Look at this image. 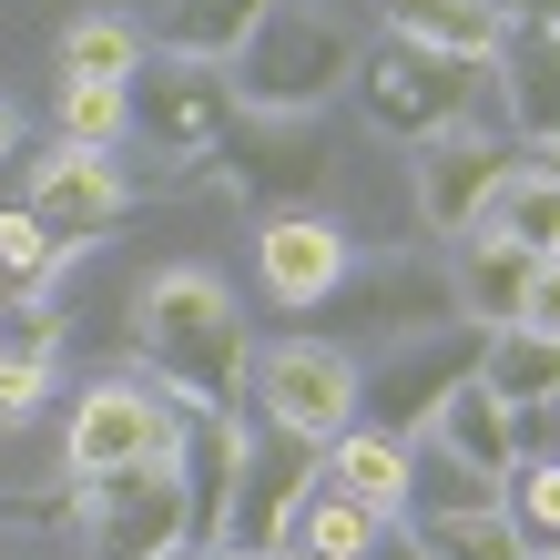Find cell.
<instances>
[{"label":"cell","mask_w":560,"mask_h":560,"mask_svg":"<svg viewBox=\"0 0 560 560\" xmlns=\"http://www.w3.org/2000/svg\"><path fill=\"white\" fill-rule=\"evenodd\" d=\"M133 347L153 387H174L184 408H245V377H255V326L235 306V285L205 276V266H163L133 285Z\"/></svg>","instance_id":"cell-1"},{"label":"cell","mask_w":560,"mask_h":560,"mask_svg":"<svg viewBox=\"0 0 560 560\" xmlns=\"http://www.w3.org/2000/svg\"><path fill=\"white\" fill-rule=\"evenodd\" d=\"M357 103L387 143H439V133H510L500 122V82L489 61H458V51H418V42H387V51H357Z\"/></svg>","instance_id":"cell-2"},{"label":"cell","mask_w":560,"mask_h":560,"mask_svg":"<svg viewBox=\"0 0 560 560\" xmlns=\"http://www.w3.org/2000/svg\"><path fill=\"white\" fill-rule=\"evenodd\" d=\"M224 82H235L245 113L306 122V113H326L357 82V31L337 11H316V0H276V11L255 21V42L224 61Z\"/></svg>","instance_id":"cell-3"},{"label":"cell","mask_w":560,"mask_h":560,"mask_svg":"<svg viewBox=\"0 0 560 560\" xmlns=\"http://www.w3.org/2000/svg\"><path fill=\"white\" fill-rule=\"evenodd\" d=\"M428 326H458V276L439 255H357L337 276V295L316 306V337L326 347H368V337H428Z\"/></svg>","instance_id":"cell-4"},{"label":"cell","mask_w":560,"mask_h":560,"mask_svg":"<svg viewBox=\"0 0 560 560\" xmlns=\"http://www.w3.org/2000/svg\"><path fill=\"white\" fill-rule=\"evenodd\" d=\"M479 357H489V326H469V316H458V326H428V337H398L377 368H357V418L418 448L428 418L479 377Z\"/></svg>","instance_id":"cell-5"},{"label":"cell","mask_w":560,"mask_h":560,"mask_svg":"<svg viewBox=\"0 0 560 560\" xmlns=\"http://www.w3.org/2000/svg\"><path fill=\"white\" fill-rule=\"evenodd\" d=\"M184 439V398L153 377H103L82 387L72 428H61V448H72V479H103V469H163Z\"/></svg>","instance_id":"cell-6"},{"label":"cell","mask_w":560,"mask_h":560,"mask_svg":"<svg viewBox=\"0 0 560 560\" xmlns=\"http://www.w3.org/2000/svg\"><path fill=\"white\" fill-rule=\"evenodd\" d=\"M326 479V448L295 439L276 418H245V469H235V510H224V540L245 560H276L295 540V510H306V489Z\"/></svg>","instance_id":"cell-7"},{"label":"cell","mask_w":560,"mask_h":560,"mask_svg":"<svg viewBox=\"0 0 560 560\" xmlns=\"http://www.w3.org/2000/svg\"><path fill=\"white\" fill-rule=\"evenodd\" d=\"M357 368H368V357H347L326 337H285V347H255L245 398H255V418H276V428H295V439L326 448V439L357 428Z\"/></svg>","instance_id":"cell-8"},{"label":"cell","mask_w":560,"mask_h":560,"mask_svg":"<svg viewBox=\"0 0 560 560\" xmlns=\"http://www.w3.org/2000/svg\"><path fill=\"white\" fill-rule=\"evenodd\" d=\"M122 103H133V133H153L174 163H214V143L235 133V82H224V61H174V51H143V72L122 82Z\"/></svg>","instance_id":"cell-9"},{"label":"cell","mask_w":560,"mask_h":560,"mask_svg":"<svg viewBox=\"0 0 560 560\" xmlns=\"http://www.w3.org/2000/svg\"><path fill=\"white\" fill-rule=\"evenodd\" d=\"M122 205H133V184H122V163L113 153H82V143H51L42 163H31V194H21V214L42 224V235L61 255H82V245H103Z\"/></svg>","instance_id":"cell-10"},{"label":"cell","mask_w":560,"mask_h":560,"mask_svg":"<svg viewBox=\"0 0 560 560\" xmlns=\"http://www.w3.org/2000/svg\"><path fill=\"white\" fill-rule=\"evenodd\" d=\"M82 489V530L103 560H163L184 540V489H174V458L163 469H103V479H72Z\"/></svg>","instance_id":"cell-11"},{"label":"cell","mask_w":560,"mask_h":560,"mask_svg":"<svg viewBox=\"0 0 560 560\" xmlns=\"http://www.w3.org/2000/svg\"><path fill=\"white\" fill-rule=\"evenodd\" d=\"M520 174V143L510 133H439V143H418V214H428V235H479V214H489V194H500Z\"/></svg>","instance_id":"cell-12"},{"label":"cell","mask_w":560,"mask_h":560,"mask_svg":"<svg viewBox=\"0 0 560 560\" xmlns=\"http://www.w3.org/2000/svg\"><path fill=\"white\" fill-rule=\"evenodd\" d=\"M347 266H357L347 224L316 214V205H276L266 235H255V276H266V295H276V306H295V316H316L326 295H337Z\"/></svg>","instance_id":"cell-13"},{"label":"cell","mask_w":560,"mask_h":560,"mask_svg":"<svg viewBox=\"0 0 560 560\" xmlns=\"http://www.w3.org/2000/svg\"><path fill=\"white\" fill-rule=\"evenodd\" d=\"M489 82H500V122L510 143H560V31H520L489 51Z\"/></svg>","instance_id":"cell-14"},{"label":"cell","mask_w":560,"mask_h":560,"mask_svg":"<svg viewBox=\"0 0 560 560\" xmlns=\"http://www.w3.org/2000/svg\"><path fill=\"white\" fill-rule=\"evenodd\" d=\"M214 174H235L245 194H276V205H306L326 163L295 143V122H276V113H235V133L214 143Z\"/></svg>","instance_id":"cell-15"},{"label":"cell","mask_w":560,"mask_h":560,"mask_svg":"<svg viewBox=\"0 0 560 560\" xmlns=\"http://www.w3.org/2000/svg\"><path fill=\"white\" fill-rule=\"evenodd\" d=\"M448 276H458V316H469V326H520V306H530V276H540V255H520L510 235H458Z\"/></svg>","instance_id":"cell-16"},{"label":"cell","mask_w":560,"mask_h":560,"mask_svg":"<svg viewBox=\"0 0 560 560\" xmlns=\"http://www.w3.org/2000/svg\"><path fill=\"white\" fill-rule=\"evenodd\" d=\"M428 448H448L458 469H479V479H510V469H520V408L489 398V387L469 377L439 418H428Z\"/></svg>","instance_id":"cell-17"},{"label":"cell","mask_w":560,"mask_h":560,"mask_svg":"<svg viewBox=\"0 0 560 560\" xmlns=\"http://www.w3.org/2000/svg\"><path fill=\"white\" fill-rule=\"evenodd\" d=\"M387 21V42H418V51H458V61H489L510 42L500 0H368Z\"/></svg>","instance_id":"cell-18"},{"label":"cell","mask_w":560,"mask_h":560,"mask_svg":"<svg viewBox=\"0 0 560 560\" xmlns=\"http://www.w3.org/2000/svg\"><path fill=\"white\" fill-rule=\"evenodd\" d=\"M408 439H387V428H368L357 418L347 439H326V479L347 489V500H368V510H387V520H408Z\"/></svg>","instance_id":"cell-19"},{"label":"cell","mask_w":560,"mask_h":560,"mask_svg":"<svg viewBox=\"0 0 560 560\" xmlns=\"http://www.w3.org/2000/svg\"><path fill=\"white\" fill-rule=\"evenodd\" d=\"M276 0H163V21H153V42L174 51V61H235L255 42V21H266Z\"/></svg>","instance_id":"cell-20"},{"label":"cell","mask_w":560,"mask_h":560,"mask_svg":"<svg viewBox=\"0 0 560 560\" xmlns=\"http://www.w3.org/2000/svg\"><path fill=\"white\" fill-rule=\"evenodd\" d=\"M387 530H398L387 510L347 500L337 479H316V489H306V510H295V540H285V550H306V560H368Z\"/></svg>","instance_id":"cell-21"},{"label":"cell","mask_w":560,"mask_h":560,"mask_svg":"<svg viewBox=\"0 0 560 560\" xmlns=\"http://www.w3.org/2000/svg\"><path fill=\"white\" fill-rule=\"evenodd\" d=\"M479 387H489V398H510V408L560 398V337H540V326H489Z\"/></svg>","instance_id":"cell-22"},{"label":"cell","mask_w":560,"mask_h":560,"mask_svg":"<svg viewBox=\"0 0 560 560\" xmlns=\"http://www.w3.org/2000/svg\"><path fill=\"white\" fill-rule=\"evenodd\" d=\"M479 235H510L520 255H540V266H550V255H560V184L540 174V163H520V174H510L500 194H489Z\"/></svg>","instance_id":"cell-23"},{"label":"cell","mask_w":560,"mask_h":560,"mask_svg":"<svg viewBox=\"0 0 560 560\" xmlns=\"http://www.w3.org/2000/svg\"><path fill=\"white\" fill-rule=\"evenodd\" d=\"M398 530L428 560H520V530L500 510H418V520H398Z\"/></svg>","instance_id":"cell-24"},{"label":"cell","mask_w":560,"mask_h":560,"mask_svg":"<svg viewBox=\"0 0 560 560\" xmlns=\"http://www.w3.org/2000/svg\"><path fill=\"white\" fill-rule=\"evenodd\" d=\"M143 31L133 21H113V11H92V21H72L61 31V82H133L143 72Z\"/></svg>","instance_id":"cell-25"},{"label":"cell","mask_w":560,"mask_h":560,"mask_svg":"<svg viewBox=\"0 0 560 560\" xmlns=\"http://www.w3.org/2000/svg\"><path fill=\"white\" fill-rule=\"evenodd\" d=\"M500 520L520 530V560H560V469L550 458H520L500 479Z\"/></svg>","instance_id":"cell-26"},{"label":"cell","mask_w":560,"mask_h":560,"mask_svg":"<svg viewBox=\"0 0 560 560\" xmlns=\"http://www.w3.org/2000/svg\"><path fill=\"white\" fill-rule=\"evenodd\" d=\"M122 133H133V103H122V82H61V143L113 153Z\"/></svg>","instance_id":"cell-27"},{"label":"cell","mask_w":560,"mask_h":560,"mask_svg":"<svg viewBox=\"0 0 560 560\" xmlns=\"http://www.w3.org/2000/svg\"><path fill=\"white\" fill-rule=\"evenodd\" d=\"M0 357L11 368H51L61 357V306L51 295H0Z\"/></svg>","instance_id":"cell-28"},{"label":"cell","mask_w":560,"mask_h":560,"mask_svg":"<svg viewBox=\"0 0 560 560\" xmlns=\"http://www.w3.org/2000/svg\"><path fill=\"white\" fill-rule=\"evenodd\" d=\"M51 266H61V245H51L42 224L11 205V214H0V295H42V285H51Z\"/></svg>","instance_id":"cell-29"},{"label":"cell","mask_w":560,"mask_h":560,"mask_svg":"<svg viewBox=\"0 0 560 560\" xmlns=\"http://www.w3.org/2000/svg\"><path fill=\"white\" fill-rule=\"evenodd\" d=\"M42 377H51V368H11V357H0V428H31V408H42Z\"/></svg>","instance_id":"cell-30"},{"label":"cell","mask_w":560,"mask_h":560,"mask_svg":"<svg viewBox=\"0 0 560 560\" xmlns=\"http://www.w3.org/2000/svg\"><path fill=\"white\" fill-rule=\"evenodd\" d=\"M520 458H550V469H560V398L520 408Z\"/></svg>","instance_id":"cell-31"},{"label":"cell","mask_w":560,"mask_h":560,"mask_svg":"<svg viewBox=\"0 0 560 560\" xmlns=\"http://www.w3.org/2000/svg\"><path fill=\"white\" fill-rule=\"evenodd\" d=\"M500 21H520V31H560V0H500Z\"/></svg>","instance_id":"cell-32"},{"label":"cell","mask_w":560,"mask_h":560,"mask_svg":"<svg viewBox=\"0 0 560 560\" xmlns=\"http://www.w3.org/2000/svg\"><path fill=\"white\" fill-rule=\"evenodd\" d=\"M163 560H245V550H235V540H174Z\"/></svg>","instance_id":"cell-33"},{"label":"cell","mask_w":560,"mask_h":560,"mask_svg":"<svg viewBox=\"0 0 560 560\" xmlns=\"http://www.w3.org/2000/svg\"><path fill=\"white\" fill-rule=\"evenodd\" d=\"M368 560H428V550H418V540H408V530H387V540H377V550H368Z\"/></svg>","instance_id":"cell-34"},{"label":"cell","mask_w":560,"mask_h":560,"mask_svg":"<svg viewBox=\"0 0 560 560\" xmlns=\"http://www.w3.org/2000/svg\"><path fill=\"white\" fill-rule=\"evenodd\" d=\"M520 163H540V174L560 184V143H520Z\"/></svg>","instance_id":"cell-35"},{"label":"cell","mask_w":560,"mask_h":560,"mask_svg":"<svg viewBox=\"0 0 560 560\" xmlns=\"http://www.w3.org/2000/svg\"><path fill=\"white\" fill-rule=\"evenodd\" d=\"M0 153H21V122H11V113H0Z\"/></svg>","instance_id":"cell-36"},{"label":"cell","mask_w":560,"mask_h":560,"mask_svg":"<svg viewBox=\"0 0 560 560\" xmlns=\"http://www.w3.org/2000/svg\"><path fill=\"white\" fill-rule=\"evenodd\" d=\"M276 560H306V550H276Z\"/></svg>","instance_id":"cell-37"}]
</instances>
